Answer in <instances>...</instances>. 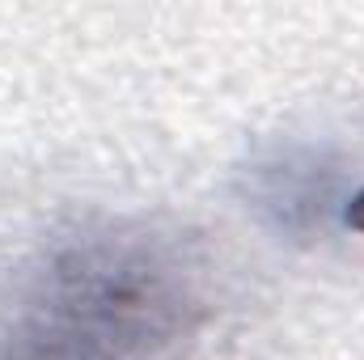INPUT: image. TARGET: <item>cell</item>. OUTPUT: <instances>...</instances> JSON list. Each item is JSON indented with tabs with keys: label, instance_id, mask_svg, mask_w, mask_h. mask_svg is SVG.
Listing matches in <instances>:
<instances>
[{
	"label": "cell",
	"instance_id": "1",
	"mask_svg": "<svg viewBox=\"0 0 364 360\" xmlns=\"http://www.w3.org/2000/svg\"><path fill=\"white\" fill-rule=\"evenodd\" d=\"M212 318L199 250L144 221L47 242L0 305V360H186Z\"/></svg>",
	"mask_w": 364,
	"mask_h": 360
},
{
	"label": "cell",
	"instance_id": "2",
	"mask_svg": "<svg viewBox=\"0 0 364 360\" xmlns=\"http://www.w3.org/2000/svg\"><path fill=\"white\" fill-rule=\"evenodd\" d=\"M352 195L356 191H348L339 166L314 149H284L246 170L250 208L284 238L326 233L335 216L343 221Z\"/></svg>",
	"mask_w": 364,
	"mask_h": 360
},
{
	"label": "cell",
	"instance_id": "3",
	"mask_svg": "<svg viewBox=\"0 0 364 360\" xmlns=\"http://www.w3.org/2000/svg\"><path fill=\"white\" fill-rule=\"evenodd\" d=\"M343 225H348V229H360V233H364V186L356 191V195H352V199H348V212H343Z\"/></svg>",
	"mask_w": 364,
	"mask_h": 360
}]
</instances>
